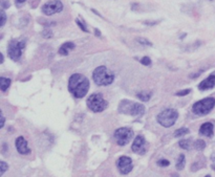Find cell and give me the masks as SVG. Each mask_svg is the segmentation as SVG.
<instances>
[{"instance_id": "8", "label": "cell", "mask_w": 215, "mask_h": 177, "mask_svg": "<svg viewBox=\"0 0 215 177\" xmlns=\"http://www.w3.org/2000/svg\"><path fill=\"white\" fill-rule=\"evenodd\" d=\"M132 136H133V131L128 127H122L119 128L118 130L114 131V138L118 145L120 146H125L131 140Z\"/></svg>"}, {"instance_id": "15", "label": "cell", "mask_w": 215, "mask_h": 177, "mask_svg": "<svg viewBox=\"0 0 215 177\" xmlns=\"http://www.w3.org/2000/svg\"><path fill=\"white\" fill-rule=\"evenodd\" d=\"M75 47H76V45H75L72 42H66V43H64L60 47V49H59V53L62 55V56H67L70 51H72V49L75 48Z\"/></svg>"}, {"instance_id": "23", "label": "cell", "mask_w": 215, "mask_h": 177, "mask_svg": "<svg viewBox=\"0 0 215 177\" xmlns=\"http://www.w3.org/2000/svg\"><path fill=\"white\" fill-rule=\"evenodd\" d=\"M42 37L45 38V39H49V38L53 37V32L51 30H44L42 32Z\"/></svg>"}, {"instance_id": "27", "label": "cell", "mask_w": 215, "mask_h": 177, "mask_svg": "<svg viewBox=\"0 0 215 177\" xmlns=\"http://www.w3.org/2000/svg\"><path fill=\"white\" fill-rule=\"evenodd\" d=\"M141 63L143 65H146V66H149V65L151 64V60L149 59L148 57H144L141 59Z\"/></svg>"}, {"instance_id": "36", "label": "cell", "mask_w": 215, "mask_h": 177, "mask_svg": "<svg viewBox=\"0 0 215 177\" xmlns=\"http://www.w3.org/2000/svg\"><path fill=\"white\" fill-rule=\"evenodd\" d=\"M213 168H214V170H215V167H213Z\"/></svg>"}, {"instance_id": "28", "label": "cell", "mask_w": 215, "mask_h": 177, "mask_svg": "<svg viewBox=\"0 0 215 177\" xmlns=\"http://www.w3.org/2000/svg\"><path fill=\"white\" fill-rule=\"evenodd\" d=\"M157 165L160 167H167L170 165V163H169V160H167V159H160V160L157 161Z\"/></svg>"}, {"instance_id": "26", "label": "cell", "mask_w": 215, "mask_h": 177, "mask_svg": "<svg viewBox=\"0 0 215 177\" xmlns=\"http://www.w3.org/2000/svg\"><path fill=\"white\" fill-rule=\"evenodd\" d=\"M76 23L79 25V27L81 28L83 32H86V33H88V30H87V27L85 26V24H83V23L81 22V21L79 20V19H76Z\"/></svg>"}, {"instance_id": "5", "label": "cell", "mask_w": 215, "mask_h": 177, "mask_svg": "<svg viewBox=\"0 0 215 177\" xmlns=\"http://www.w3.org/2000/svg\"><path fill=\"white\" fill-rule=\"evenodd\" d=\"M215 106V99L214 98H206L201 101L196 102L192 107V111L196 115H206L214 108Z\"/></svg>"}, {"instance_id": "25", "label": "cell", "mask_w": 215, "mask_h": 177, "mask_svg": "<svg viewBox=\"0 0 215 177\" xmlns=\"http://www.w3.org/2000/svg\"><path fill=\"white\" fill-rule=\"evenodd\" d=\"M0 16H1V20H0V26H3L5 24V21H7V15H5L4 11L0 12Z\"/></svg>"}, {"instance_id": "10", "label": "cell", "mask_w": 215, "mask_h": 177, "mask_svg": "<svg viewBox=\"0 0 215 177\" xmlns=\"http://www.w3.org/2000/svg\"><path fill=\"white\" fill-rule=\"evenodd\" d=\"M117 166H118L119 171L121 172V174H128L131 172L133 165H132V159L128 156H121L120 158L117 161Z\"/></svg>"}, {"instance_id": "30", "label": "cell", "mask_w": 215, "mask_h": 177, "mask_svg": "<svg viewBox=\"0 0 215 177\" xmlns=\"http://www.w3.org/2000/svg\"><path fill=\"white\" fill-rule=\"evenodd\" d=\"M157 21H152V22H150V21H145L144 22V24H146V25H150V26H152V25H155V24H157Z\"/></svg>"}, {"instance_id": "11", "label": "cell", "mask_w": 215, "mask_h": 177, "mask_svg": "<svg viewBox=\"0 0 215 177\" xmlns=\"http://www.w3.org/2000/svg\"><path fill=\"white\" fill-rule=\"evenodd\" d=\"M131 149L134 153L144 154L146 152V140L142 135H138L134 138V142L131 146Z\"/></svg>"}, {"instance_id": "33", "label": "cell", "mask_w": 215, "mask_h": 177, "mask_svg": "<svg viewBox=\"0 0 215 177\" xmlns=\"http://www.w3.org/2000/svg\"><path fill=\"white\" fill-rule=\"evenodd\" d=\"M26 0H16V2L17 3H23V2H25Z\"/></svg>"}, {"instance_id": "35", "label": "cell", "mask_w": 215, "mask_h": 177, "mask_svg": "<svg viewBox=\"0 0 215 177\" xmlns=\"http://www.w3.org/2000/svg\"><path fill=\"white\" fill-rule=\"evenodd\" d=\"M206 177H211V176H210V175H207V176H206Z\"/></svg>"}, {"instance_id": "22", "label": "cell", "mask_w": 215, "mask_h": 177, "mask_svg": "<svg viewBox=\"0 0 215 177\" xmlns=\"http://www.w3.org/2000/svg\"><path fill=\"white\" fill-rule=\"evenodd\" d=\"M137 41L139 42L140 44L142 45H145V46H152V43L150 41H148L147 39L145 38H137Z\"/></svg>"}, {"instance_id": "4", "label": "cell", "mask_w": 215, "mask_h": 177, "mask_svg": "<svg viewBox=\"0 0 215 177\" xmlns=\"http://www.w3.org/2000/svg\"><path fill=\"white\" fill-rule=\"evenodd\" d=\"M177 117H178L177 111L175 109L170 108V109H165L161 113H159L156 116V120H157V123L160 125H162L163 127L169 128V127L173 126L175 124Z\"/></svg>"}, {"instance_id": "32", "label": "cell", "mask_w": 215, "mask_h": 177, "mask_svg": "<svg viewBox=\"0 0 215 177\" xmlns=\"http://www.w3.org/2000/svg\"><path fill=\"white\" fill-rule=\"evenodd\" d=\"M95 33H96V35H97L98 37H100V36H101V33L99 32V30H97V28H96L95 30Z\"/></svg>"}, {"instance_id": "21", "label": "cell", "mask_w": 215, "mask_h": 177, "mask_svg": "<svg viewBox=\"0 0 215 177\" xmlns=\"http://www.w3.org/2000/svg\"><path fill=\"white\" fill-rule=\"evenodd\" d=\"M189 133V129L188 128H180V129H177L175 132H174V136L175 137H180V136H184V135H186V134H188Z\"/></svg>"}, {"instance_id": "12", "label": "cell", "mask_w": 215, "mask_h": 177, "mask_svg": "<svg viewBox=\"0 0 215 177\" xmlns=\"http://www.w3.org/2000/svg\"><path fill=\"white\" fill-rule=\"evenodd\" d=\"M16 149L17 151L22 155H26L30 153V149L28 148V142L25 140V138L23 136H19L16 139Z\"/></svg>"}, {"instance_id": "34", "label": "cell", "mask_w": 215, "mask_h": 177, "mask_svg": "<svg viewBox=\"0 0 215 177\" xmlns=\"http://www.w3.org/2000/svg\"><path fill=\"white\" fill-rule=\"evenodd\" d=\"M212 160H213V161H215V153L212 155Z\"/></svg>"}, {"instance_id": "13", "label": "cell", "mask_w": 215, "mask_h": 177, "mask_svg": "<svg viewBox=\"0 0 215 177\" xmlns=\"http://www.w3.org/2000/svg\"><path fill=\"white\" fill-rule=\"evenodd\" d=\"M199 134L207 137H212L214 134V127H213L212 123H205L201 126L199 128Z\"/></svg>"}, {"instance_id": "16", "label": "cell", "mask_w": 215, "mask_h": 177, "mask_svg": "<svg viewBox=\"0 0 215 177\" xmlns=\"http://www.w3.org/2000/svg\"><path fill=\"white\" fill-rule=\"evenodd\" d=\"M9 85H11V80L7 78H4V77H1L0 78V89L1 91H7L9 89Z\"/></svg>"}, {"instance_id": "29", "label": "cell", "mask_w": 215, "mask_h": 177, "mask_svg": "<svg viewBox=\"0 0 215 177\" xmlns=\"http://www.w3.org/2000/svg\"><path fill=\"white\" fill-rule=\"evenodd\" d=\"M190 91L191 90L190 89H184V90H180V91L176 92V95L177 97H184V95H187V94L190 93Z\"/></svg>"}, {"instance_id": "18", "label": "cell", "mask_w": 215, "mask_h": 177, "mask_svg": "<svg viewBox=\"0 0 215 177\" xmlns=\"http://www.w3.org/2000/svg\"><path fill=\"white\" fill-rule=\"evenodd\" d=\"M185 163H186L185 155L180 154V156H178L177 161H176V169H177V170H183V169L185 168Z\"/></svg>"}, {"instance_id": "17", "label": "cell", "mask_w": 215, "mask_h": 177, "mask_svg": "<svg viewBox=\"0 0 215 177\" xmlns=\"http://www.w3.org/2000/svg\"><path fill=\"white\" fill-rule=\"evenodd\" d=\"M178 145H180V147L182 148V149L190 150L192 148V146H193V144H192L191 139H182V140H180Z\"/></svg>"}, {"instance_id": "1", "label": "cell", "mask_w": 215, "mask_h": 177, "mask_svg": "<svg viewBox=\"0 0 215 177\" xmlns=\"http://www.w3.org/2000/svg\"><path fill=\"white\" fill-rule=\"evenodd\" d=\"M68 89L74 97L81 99L84 98L89 89V81L85 76L81 74H75L69 78Z\"/></svg>"}, {"instance_id": "3", "label": "cell", "mask_w": 215, "mask_h": 177, "mask_svg": "<svg viewBox=\"0 0 215 177\" xmlns=\"http://www.w3.org/2000/svg\"><path fill=\"white\" fill-rule=\"evenodd\" d=\"M119 111L124 114H130L133 116H140L145 113V107L143 104L133 103L128 100H124L120 103L119 106Z\"/></svg>"}, {"instance_id": "14", "label": "cell", "mask_w": 215, "mask_h": 177, "mask_svg": "<svg viewBox=\"0 0 215 177\" xmlns=\"http://www.w3.org/2000/svg\"><path fill=\"white\" fill-rule=\"evenodd\" d=\"M215 86V74L208 77L206 80H203L201 84L198 85L199 90H208L211 89Z\"/></svg>"}, {"instance_id": "19", "label": "cell", "mask_w": 215, "mask_h": 177, "mask_svg": "<svg viewBox=\"0 0 215 177\" xmlns=\"http://www.w3.org/2000/svg\"><path fill=\"white\" fill-rule=\"evenodd\" d=\"M138 98H139L142 102H148L151 98V92H148V91L139 92V93H138Z\"/></svg>"}, {"instance_id": "20", "label": "cell", "mask_w": 215, "mask_h": 177, "mask_svg": "<svg viewBox=\"0 0 215 177\" xmlns=\"http://www.w3.org/2000/svg\"><path fill=\"white\" fill-rule=\"evenodd\" d=\"M193 147H194L197 151H201V150H203L206 148V143H205L203 139H197V140H195L194 144H193Z\"/></svg>"}, {"instance_id": "6", "label": "cell", "mask_w": 215, "mask_h": 177, "mask_svg": "<svg viewBox=\"0 0 215 177\" xmlns=\"http://www.w3.org/2000/svg\"><path fill=\"white\" fill-rule=\"evenodd\" d=\"M87 107L93 112H101L107 108V102L101 93H93L87 99Z\"/></svg>"}, {"instance_id": "2", "label": "cell", "mask_w": 215, "mask_h": 177, "mask_svg": "<svg viewBox=\"0 0 215 177\" xmlns=\"http://www.w3.org/2000/svg\"><path fill=\"white\" fill-rule=\"evenodd\" d=\"M114 74L108 72V69L105 66H99L93 70V80L97 85L99 86H107L110 85L114 82Z\"/></svg>"}, {"instance_id": "9", "label": "cell", "mask_w": 215, "mask_h": 177, "mask_svg": "<svg viewBox=\"0 0 215 177\" xmlns=\"http://www.w3.org/2000/svg\"><path fill=\"white\" fill-rule=\"evenodd\" d=\"M63 9V4L60 0H51L42 7V13L46 16H51L54 14L60 13Z\"/></svg>"}, {"instance_id": "7", "label": "cell", "mask_w": 215, "mask_h": 177, "mask_svg": "<svg viewBox=\"0 0 215 177\" xmlns=\"http://www.w3.org/2000/svg\"><path fill=\"white\" fill-rule=\"evenodd\" d=\"M24 47H25V42L23 40H12L7 47L9 58L14 61H18L22 55V49Z\"/></svg>"}, {"instance_id": "24", "label": "cell", "mask_w": 215, "mask_h": 177, "mask_svg": "<svg viewBox=\"0 0 215 177\" xmlns=\"http://www.w3.org/2000/svg\"><path fill=\"white\" fill-rule=\"evenodd\" d=\"M7 169H9V166H7V165L4 163V161H1V163H0V170H1V172H0V175L2 176V175L5 173V171L7 170Z\"/></svg>"}, {"instance_id": "31", "label": "cell", "mask_w": 215, "mask_h": 177, "mask_svg": "<svg viewBox=\"0 0 215 177\" xmlns=\"http://www.w3.org/2000/svg\"><path fill=\"white\" fill-rule=\"evenodd\" d=\"M4 121H5V118H4V116H3V114L1 113V128H2L3 126H4Z\"/></svg>"}]
</instances>
